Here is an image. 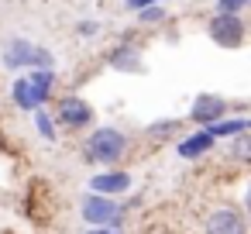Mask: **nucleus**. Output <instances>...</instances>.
<instances>
[{
    "label": "nucleus",
    "instance_id": "21",
    "mask_svg": "<svg viewBox=\"0 0 251 234\" xmlns=\"http://www.w3.org/2000/svg\"><path fill=\"white\" fill-rule=\"evenodd\" d=\"M86 234H117V231H114V227H90Z\"/></svg>",
    "mask_w": 251,
    "mask_h": 234
},
{
    "label": "nucleus",
    "instance_id": "20",
    "mask_svg": "<svg viewBox=\"0 0 251 234\" xmlns=\"http://www.w3.org/2000/svg\"><path fill=\"white\" fill-rule=\"evenodd\" d=\"M151 4H162V0H124V7H127L131 14H138L141 7H151Z\"/></svg>",
    "mask_w": 251,
    "mask_h": 234
},
{
    "label": "nucleus",
    "instance_id": "12",
    "mask_svg": "<svg viewBox=\"0 0 251 234\" xmlns=\"http://www.w3.org/2000/svg\"><path fill=\"white\" fill-rule=\"evenodd\" d=\"M248 128H251L248 117H224V121L210 124L206 131H210L213 138H234V134H241V131H248Z\"/></svg>",
    "mask_w": 251,
    "mask_h": 234
},
{
    "label": "nucleus",
    "instance_id": "11",
    "mask_svg": "<svg viewBox=\"0 0 251 234\" xmlns=\"http://www.w3.org/2000/svg\"><path fill=\"white\" fill-rule=\"evenodd\" d=\"M31 45H35V42H28V38H14L4 52H0V62H4V69H28Z\"/></svg>",
    "mask_w": 251,
    "mask_h": 234
},
{
    "label": "nucleus",
    "instance_id": "19",
    "mask_svg": "<svg viewBox=\"0 0 251 234\" xmlns=\"http://www.w3.org/2000/svg\"><path fill=\"white\" fill-rule=\"evenodd\" d=\"M97 31H100V21H93V18H90V21H79V25H76V35H79V38H93Z\"/></svg>",
    "mask_w": 251,
    "mask_h": 234
},
{
    "label": "nucleus",
    "instance_id": "8",
    "mask_svg": "<svg viewBox=\"0 0 251 234\" xmlns=\"http://www.w3.org/2000/svg\"><path fill=\"white\" fill-rule=\"evenodd\" d=\"M206 234H248L241 210H234V207H217V210L206 217Z\"/></svg>",
    "mask_w": 251,
    "mask_h": 234
},
{
    "label": "nucleus",
    "instance_id": "3",
    "mask_svg": "<svg viewBox=\"0 0 251 234\" xmlns=\"http://www.w3.org/2000/svg\"><path fill=\"white\" fill-rule=\"evenodd\" d=\"M93 117H97V114H93V104L83 100V97H76V93L59 97L55 107H52V121L62 124L66 131H83V128L93 124Z\"/></svg>",
    "mask_w": 251,
    "mask_h": 234
},
{
    "label": "nucleus",
    "instance_id": "2",
    "mask_svg": "<svg viewBox=\"0 0 251 234\" xmlns=\"http://www.w3.org/2000/svg\"><path fill=\"white\" fill-rule=\"evenodd\" d=\"M124 152H127V134L117 128H97L83 145V158L90 165H117Z\"/></svg>",
    "mask_w": 251,
    "mask_h": 234
},
{
    "label": "nucleus",
    "instance_id": "5",
    "mask_svg": "<svg viewBox=\"0 0 251 234\" xmlns=\"http://www.w3.org/2000/svg\"><path fill=\"white\" fill-rule=\"evenodd\" d=\"M121 217H124V207L114 196H100V193L83 196V220L86 224H93V227H117Z\"/></svg>",
    "mask_w": 251,
    "mask_h": 234
},
{
    "label": "nucleus",
    "instance_id": "18",
    "mask_svg": "<svg viewBox=\"0 0 251 234\" xmlns=\"http://www.w3.org/2000/svg\"><path fill=\"white\" fill-rule=\"evenodd\" d=\"M251 0H217L213 4V14H244Z\"/></svg>",
    "mask_w": 251,
    "mask_h": 234
},
{
    "label": "nucleus",
    "instance_id": "15",
    "mask_svg": "<svg viewBox=\"0 0 251 234\" xmlns=\"http://www.w3.org/2000/svg\"><path fill=\"white\" fill-rule=\"evenodd\" d=\"M134 18H138V25H141V28H158V25H165V21H169V11H165L162 4H151V7H141Z\"/></svg>",
    "mask_w": 251,
    "mask_h": 234
},
{
    "label": "nucleus",
    "instance_id": "16",
    "mask_svg": "<svg viewBox=\"0 0 251 234\" xmlns=\"http://www.w3.org/2000/svg\"><path fill=\"white\" fill-rule=\"evenodd\" d=\"M28 69H55V55H52V49H45V45H31Z\"/></svg>",
    "mask_w": 251,
    "mask_h": 234
},
{
    "label": "nucleus",
    "instance_id": "14",
    "mask_svg": "<svg viewBox=\"0 0 251 234\" xmlns=\"http://www.w3.org/2000/svg\"><path fill=\"white\" fill-rule=\"evenodd\" d=\"M31 114H35L38 134H42L45 141H55V138H59V124L52 121V110H49V107H38V110H31Z\"/></svg>",
    "mask_w": 251,
    "mask_h": 234
},
{
    "label": "nucleus",
    "instance_id": "13",
    "mask_svg": "<svg viewBox=\"0 0 251 234\" xmlns=\"http://www.w3.org/2000/svg\"><path fill=\"white\" fill-rule=\"evenodd\" d=\"M179 128H182V124H179L176 117H162V121L148 124V131H145V134H148L151 141H169V138H176V134H179Z\"/></svg>",
    "mask_w": 251,
    "mask_h": 234
},
{
    "label": "nucleus",
    "instance_id": "7",
    "mask_svg": "<svg viewBox=\"0 0 251 234\" xmlns=\"http://www.w3.org/2000/svg\"><path fill=\"white\" fill-rule=\"evenodd\" d=\"M107 66L114 69V73H127V76H138V73H145V59H141V49L131 42V38H124V42H117L110 52H107Z\"/></svg>",
    "mask_w": 251,
    "mask_h": 234
},
{
    "label": "nucleus",
    "instance_id": "9",
    "mask_svg": "<svg viewBox=\"0 0 251 234\" xmlns=\"http://www.w3.org/2000/svg\"><path fill=\"white\" fill-rule=\"evenodd\" d=\"M90 189L100 193V196H121L131 189V176L124 169H110V172H97L90 179Z\"/></svg>",
    "mask_w": 251,
    "mask_h": 234
},
{
    "label": "nucleus",
    "instance_id": "6",
    "mask_svg": "<svg viewBox=\"0 0 251 234\" xmlns=\"http://www.w3.org/2000/svg\"><path fill=\"white\" fill-rule=\"evenodd\" d=\"M227 114H230V104L217 93H196L193 104H189V121L200 124V128H210V124L224 121Z\"/></svg>",
    "mask_w": 251,
    "mask_h": 234
},
{
    "label": "nucleus",
    "instance_id": "17",
    "mask_svg": "<svg viewBox=\"0 0 251 234\" xmlns=\"http://www.w3.org/2000/svg\"><path fill=\"white\" fill-rule=\"evenodd\" d=\"M230 155H234L237 162H248V155H251V138H248V131L234 134V141H230Z\"/></svg>",
    "mask_w": 251,
    "mask_h": 234
},
{
    "label": "nucleus",
    "instance_id": "1",
    "mask_svg": "<svg viewBox=\"0 0 251 234\" xmlns=\"http://www.w3.org/2000/svg\"><path fill=\"white\" fill-rule=\"evenodd\" d=\"M55 69H28L25 76H18L11 83V100L18 110L31 114L38 107H49V100L55 97Z\"/></svg>",
    "mask_w": 251,
    "mask_h": 234
},
{
    "label": "nucleus",
    "instance_id": "4",
    "mask_svg": "<svg viewBox=\"0 0 251 234\" xmlns=\"http://www.w3.org/2000/svg\"><path fill=\"white\" fill-rule=\"evenodd\" d=\"M206 35H210L213 45L230 52V49H241L248 42V25H244L241 14H213L206 21Z\"/></svg>",
    "mask_w": 251,
    "mask_h": 234
},
{
    "label": "nucleus",
    "instance_id": "10",
    "mask_svg": "<svg viewBox=\"0 0 251 234\" xmlns=\"http://www.w3.org/2000/svg\"><path fill=\"white\" fill-rule=\"evenodd\" d=\"M217 145V138L206 131V128H200V131H193V134H186V138H179V145H176V152L182 155V158H200V155H206L210 148Z\"/></svg>",
    "mask_w": 251,
    "mask_h": 234
}]
</instances>
